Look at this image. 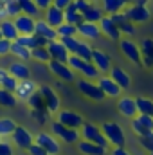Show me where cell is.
I'll return each instance as SVG.
<instances>
[{
  "label": "cell",
  "instance_id": "cell-16",
  "mask_svg": "<svg viewBox=\"0 0 153 155\" xmlns=\"http://www.w3.org/2000/svg\"><path fill=\"white\" fill-rule=\"evenodd\" d=\"M97 85L101 87V90L105 92L106 97H119L121 96L122 88L115 83L114 78L110 76V74H101V76L97 78Z\"/></svg>",
  "mask_w": 153,
  "mask_h": 155
},
{
  "label": "cell",
  "instance_id": "cell-14",
  "mask_svg": "<svg viewBox=\"0 0 153 155\" xmlns=\"http://www.w3.org/2000/svg\"><path fill=\"white\" fill-rule=\"evenodd\" d=\"M117 110H119L121 116H124L126 119H133V117L139 116L137 101H135V97H130V96L119 97V101H117Z\"/></svg>",
  "mask_w": 153,
  "mask_h": 155
},
{
  "label": "cell",
  "instance_id": "cell-10",
  "mask_svg": "<svg viewBox=\"0 0 153 155\" xmlns=\"http://www.w3.org/2000/svg\"><path fill=\"white\" fill-rule=\"evenodd\" d=\"M9 139H11V143L15 144V148L25 150V152L34 144V135H33L25 126H18V128L15 130V134H13Z\"/></svg>",
  "mask_w": 153,
  "mask_h": 155
},
{
  "label": "cell",
  "instance_id": "cell-39",
  "mask_svg": "<svg viewBox=\"0 0 153 155\" xmlns=\"http://www.w3.org/2000/svg\"><path fill=\"white\" fill-rule=\"evenodd\" d=\"M58 36L60 38H69V36H77V25L74 24H69V22H65V24H61L58 29Z\"/></svg>",
  "mask_w": 153,
  "mask_h": 155
},
{
  "label": "cell",
  "instance_id": "cell-18",
  "mask_svg": "<svg viewBox=\"0 0 153 155\" xmlns=\"http://www.w3.org/2000/svg\"><path fill=\"white\" fill-rule=\"evenodd\" d=\"M92 63L97 67V71L101 72V74H110V71H112V58L105 52V51H101V49H94V54H92Z\"/></svg>",
  "mask_w": 153,
  "mask_h": 155
},
{
  "label": "cell",
  "instance_id": "cell-57",
  "mask_svg": "<svg viewBox=\"0 0 153 155\" xmlns=\"http://www.w3.org/2000/svg\"><path fill=\"white\" fill-rule=\"evenodd\" d=\"M2 141H4V137H2V135H0V143H2Z\"/></svg>",
  "mask_w": 153,
  "mask_h": 155
},
{
  "label": "cell",
  "instance_id": "cell-56",
  "mask_svg": "<svg viewBox=\"0 0 153 155\" xmlns=\"http://www.w3.org/2000/svg\"><path fill=\"white\" fill-rule=\"evenodd\" d=\"M88 2H92V4H101L103 0H88Z\"/></svg>",
  "mask_w": 153,
  "mask_h": 155
},
{
  "label": "cell",
  "instance_id": "cell-12",
  "mask_svg": "<svg viewBox=\"0 0 153 155\" xmlns=\"http://www.w3.org/2000/svg\"><path fill=\"white\" fill-rule=\"evenodd\" d=\"M56 121H60L61 124H65V126H69V128H76L79 130L83 124H85V119L81 114H77L74 110H60L58 114H56Z\"/></svg>",
  "mask_w": 153,
  "mask_h": 155
},
{
  "label": "cell",
  "instance_id": "cell-7",
  "mask_svg": "<svg viewBox=\"0 0 153 155\" xmlns=\"http://www.w3.org/2000/svg\"><path fill=\"white\" fill-rule=\"evenodd\" d=\"M47 69H49V72H50L52 76L58 78L60 81H65V83H72V81H76V72L69 67V63L50 60V61L47 63Z\"/></svg>",
  "mask_w": 153,
  "mask_h": 155
},
{
  "label": "cell",
  "instance_id": "cell-27",
  "mask_svg": "<svg viewBox=\"0 0 153 155\" xmlns=\"http://www.w3.org/2000/svg\"><path fill=\"white\" fill-rule=\"evenodd\" d=\"M101 7H103L105 15L114 16L117 13H122V11H124L126 2H124V0H103V2H101Z\"/></svg>",
  "mask_w": 153,
  "mask_h": 155
},
{
  "label": "cell",
  "instance_id": "cell-23",
  "mask_svg": "<svg viewBox=\"0 0 153 155\" xmlns=\"http://www.w3.org/2000/svg\"><path fill=\"white\" fill-rule=\"evenodd\" d=\"M76 146L77 152L83 155H106V152H108V148L96 144V143H90V141H85V139H81Z\"/></svg>",
  "mask_w": 153,
  "mask_h": 155
},
{
  "label": "cell",
  "instance_id": "cell-30",
  "mask_svg": "<svg viewBox=\"0 0 153 155\" xmlns=\"http://www.w3.org/2000/svg\"><path fill=\"white\" fill-rule=\"evenodd\" d=\"M31 60L36 63H41V65H47L52 58H50V52L47 47H34V49H31Z\"/></svg>",
  "mask_w": 153,
  "mask_h": 155
},
{
  "label": "cell",
  "instance_id": "cell-59",
  "mask_svg": "<svg viewBox=\"0 0 153 155\" xmlns=\"http://www.w3.org/2000/svg\"><path fill=\"white\" fill-rule=\"evenodd\" d=\"M150 155H153V153H150Z\"/></svg>",
  "mask_w": 153,
  "mask_h": 155
},
{
  "label": "cell",
  "instance_id": "cell-32",
  "mask_svg": "<svg viewBox=\"0 0 153 155\" xmlns=\"http://www.w3.org/2000/svg\"><path fill=\"white\" fill-rule=\"evenodd\" d=\"M16 2L20 4V9H22V13H24V15H29V16L40 18L41 9L36 5V2H34V0H16Z\"/></svg>",
  "mask_w": 153,
  "mask_h": 155
},
{
  "label": "cell",
  "instance_id": "cell-4",
  "mask_svg": "<svg viewBox=\"0 0 153 155\" xmlns=\"http://www.w3.org/2000/svg\"><path fill=\"white\" fill-rule=\"evenodd\" d=\"M76 87L77 90L85 96V97H88L90 101H96V103H101L106 96H105V92L101 90V87L97 85V81H92V79H77L76 81Z\"/></svg>",
  "mask_w": 153,
  "mask_h": 155
},
{
  "label": "cell",
  "instance_id": "cell-31",
  "mask_svg": "<svg viewBox=\"0 0 153 155\" xmlns=\"http://www.w3.org/2000/svg\"><path fill=\"white\" fill-rule=\"evenodd\" d=\"M16 128H18V124H16L15 119H11V117H0V135L4 139L5 137H11Z\"/></svg>",
  "mask_w": 153,
  "mask_h": 155
},
{
  "label": "cell",
  "instance_id": "cell-5",
  "mask_svg": "<svg viewBox=\"0 0 153 155\" xmlns=\"http://www.w3.org/2000/svg\"><path fill=\"white\" fill-rule=\"evenodd\" d=\"M119 47H121V52H122V56L128 60V61H132L133 65H142V51H141V45L139 43H135L132 38H122L119 41Z\"/></svg>",
  "mask_w": 153,
  "mask_h": 155
},
{
  "label": "cell",
  "instance_id": "cell-37",
  "mask_svg": "<svg viewBox=\"0 0 153 155\" xmlns=\"http://www.w3.org/2000/svg\"><path fill=\"white\" fill-rule=\"evenodd\" d=\"M76 54L79 56V58H83L85 61H92V54H94V47L86 41V40L81 38V41H79V47H77Z\"/></svg>",
  "mask_w": 153,
  "mask_h": 155
},
{
  "label": "cell",
  "instance_id": "cell-20",
  "mask_svg": "<svg viewBox=\"0 0 153 155\" xmlns=\"http://www.w3.org/2000/svg\"><path fill=\"white\" fill-rule=\"evenodd\" d=\"M34 35H38V36H41V38H45L47 41H54V40H60L56 27H52V25H50L47 20H43V18H38Z\"/></svg>",
  "mask_w": 153,
  "mask_h": 155
},
{
  "label": "cell",
  "instance_id": "cell-13",
  "mask_svg": "<svg viewBox=\"0 0 153 155\" xmlns=\"http://www.w3.org/2000/svg\"><path fill=\"white\" fill-rule=\"evenodd\" d=\"M40 90V85L33 79V78H29V79H22L20 83H18V88H16V92H15V96H16V99L18 101H29V97L34 94V92H38Z\"/></svg>",
  "mask_w": 153,
  "mask_h": 155
},
{
  "label": "cell",
  "instance_id": "cell-24",
  "mask_svg": "<svg viewBox=\"0 0 153 155\" xmlns=\"http://www.w3.org/2000/svg\"><path fill=\"white\" fill-rule=\"evenodd\" d=\"M114 18V22L117 24V27H119V31L124 35V36H132V35H135V24L133 22H130L128 20V16L124 15V13H117L112 16Z\"/></svg>",
  "mask_w": 153,
  "mask_h": 155
},
{
  "label": "cell",
  "instance_id": "cell-41",
  "mask_svg": "<svg viewBox=\"0 0 153 155\" xmlns=\"http://www.w3.org/2000/svg\"><path fill=\"white\" fill-rule=\"evenodd\" d=\"M139 45H141V51H142V58H150L153 61V40L144 38Z\"/></svg>",
  "mask_w": 153,
  "mask_h": 155
},
{
  "label": "cell",
  "instance_id": "cell-55",
  "mask_svg": "<svg viewBox=\"0 0 153 155\" xmlns=\"http://www.w3.org/2000/svg\"><path fill=\"white\" fill-rule=\"evenodd\" d=\"M124 2H126V5H130V4H137L139 0H124Z\"/></svg>",
  "mask_w": 153,
  "mask_h": 155
},
{
  "label": "cell",
  "instance_id": "cell-40",
  "mask_svg": "<svg viewBox=\"0 0 153 155\" xmlns=\"http://www.w3.org/2000/svg\"><path fill=\"white\" fill-rule=\"evenodd\" d=\"M67 63H69V67H70L76 74H81V69H83V65H85L86 61H85L83 58H79L77 54H70V58H69Z\"/></svg>",
  "mask_w": 153,
  "mask_h": 155
},
{
  "label": "cell",
  "instance_id": "cell-3",
  "mask_svg": "<svg viewBox=\"0 0 153 155\" xmlns=\"http://www.w3.org/2000/svg\"><path fill=\"white\" fill-rule=\"evenodd\" d=\"M79 132H81V139H85V141H90V143L101 144V146H105V148L110 146V143H108V139L105 137L101 126H97V124H94V123L85 121V124L79 128Z\"/></svg>",
  "mask_w": 153,
  "mask_h": 155
},
{
  "label": "cell",
  "instance_id": "cell-9",
  "mask_svg": "<svg viewBox=\"0 0 153 155\" xmlns=\"http://www.w3.org/2000/svg\"><path fill=\"white\" fill-rule=\"evenodd\" d=\"M40 92L45 99V107H47V112L49 114H58L61 108V99L58 96V92L50 87V85H40Z\"/></svg>",
  "mask_w": 153,
  "mask_h": 155
},
{
  "label": "cell",
  "instance_id": "cell-58",
  "mask_svg": "<svg viewBox=\"0 0 153 155\" xmlns=\"http://www.w3.org/2000/svg\"><path fill=\"white\" fill-rule=\"evenodd\" d=\"M2 38H4V36H2V31H0V40H2Z\"/></svg>",
  "mask_w": 153,
  "mask_h": 155
},
{
  "label": "cell",
  "instance_id": "cell-45",
  "mask_svg": "<svg viewBox=\"0 0 153 155\" xmlns=\"http://www.w3.org/2000/svg\"><path fill=\"white\" fill-rule=\"evenodd\" d=\"M132 130H133V134L137 135V137H141V135H146V134H150L151 130H148V128H144L139 121H137V117H133L132 119Z\"/></svg>",
  "mask_w": 153,
  "mask_h": 155
},
{
  "label": "cell",
  "instance_id": "cell-21",
  "mask_svg": "<svg viewBox=\"0 0 153 155\" xmlns=\"http://www.w3.org/2000/svg\"><path fill=\"white\" fill-rule=\"evenodd\" d=\"M43 20H47L52 27H60L61 24H65V11L56 7V5H50L49 9L43 11Z\"/></svg>",
  "mask_w": 153,
  "mask_h": 155
},
{
  "label": "cell",
  "instance_id": "cell-2",
  "mask_svg": "<svg viewBox=\"0 0 153 155\" xmlns=\"http://www.w3.org/2000/svg\"><path fill=\"white\" fill-rule=\"evenodd\" d=\"M101 130H103V134L108 139V143H110L112 148L126 144V135H124V130H122V126L119 123H115V121H105L101 124Z\"/></svg>",
  "mask_w": 153,
  "mask_h": 155
},
{
  "label": "cell",
  "instance_id": "cell-48",
  "mask_svg": "<svg viewBox=\"0 0 153 155\" xmlns=\"http://www.w3.org/2000/svg\"><path fill=\"white\" fill-rule=\"evenodd\" d=\"M137 121H139L144 128H148V130L153 132V117L151 116H142V114H139V116H137Z\"/></svg>",
  "mask_w": 153,
  "mask_h": 155
},
{
  "label": "cell",
  "instance_id": "cell-35",
  "mask_svg": "<svg viewBox=\"0 0 153 155\" xmlns=\"http://www.w3.org/2000/svg\"><path fill=\"white\" fill-rule=\"evenodd\" d=\"M135 101H137L139 114H142V116H151L153 117V99H150V97H144V96H139V97H135Z\"/></svg>",
  "mask_w": 153,
  "mask_h": 155
},
{
  "label": "cell",
  "instance_id": "cell-46",
  "mask_svg": "<svg viewBox=\"0 0 153 155\" xmlns=\"http://www.w3.org/2000/svg\"><path fill=\"white\" fill-rule=\"evenodd\" d=\"M0 155H15V144L9 141L0 143Z\"/></svg>",
  "mask_w": 153,
  "mask_h": 155
},
{
  "label": "cell",
  "instance_id": "cell-8",
  "mask_svg": "<svg viewBox=\"0 0 153 155\" xmlns=\"http://www.w3.org/2000/svg\"><path fill=\"white\" fill-rule=\"evenodd\" d=\"M34 143L40 144L41 148H45L49 155H60L61 152V141L56 137V135H52L50 132H38L36 135H34Z\"/></svg>",
  "mask_w": 153,
  "mask_h": 155
},
{
  "label": "cell",
  "instance_id": "cell-29",
  "mask_svg": "<svg viewBox=\"0 0 153 155\" xmlns=\"http://www.w3.org/2000/svg\"><path fill=\"white\" fill-rule=\"evenodd\" d=\"M11 56H15L20 61H31V49L24 47L18 41H13V45H11Z\"/></svg>",
  "mask_w": 153,
  "mask_h": 155
},
{
  "label": "cell",
  "instance_id": "cell-42",
  "mask_svg": "<svg viewBox=\"0 0 153 155\" xmlns=\"http://www.w3.org/2000/svg\"><path fill=\"white\" fill-rule=\"evenodd\" d=\"M139 144L142 150H146L148 153H153V132L146 134V135H141L139 137Z\"/></svg>",
  "mask_w": 153,
  "mask_h": 155
},
{
  "label": "cell",
  "instance_id": "cell-52",
  "mask_svg": "<svg viewBox=\"0 0 153 155\" xmlns=\"http://www.w3.org/2000/svg\"><path fill=\"white\" fill-rule=\"evenodd\" d=\"M110 155H132L124 146H115V148H112L110 150Z\"/></svg>",
  "mask_w": 153,
  "mask_h": 155
},
{
  "label": "cell",
  "instance_id": "cell-28",
  "mask_svg": "<svg viewBox=\"0 0 153 155\" xmlns=\"http://www.w3.org/2000/svg\"><path fill=\"white\" fill-rule=\"evenodd\" d=\"M105 16V11L101 7V4H90V7L83 13V20L85 22H96L99 24V20Z\"/></svg>",
  "mask_w": 153,
  "mask_h": 155
},
{
  "label": "cell",
  "instance_id": "cell-17",
  "mask_svg": "<svg viewBox=\"0 0 153 155\" xmlns=\"http://www.w3.org/2000/svg\"><path fill=\"white\" fill-rule=\"evenodd\" d=\"M101 35H103V33H101V27H99V24H96V22H81V24L77 25V36L83 38V40H86V41L97 40Z\"/></svg>",
  "mask_w": 153,
  "mask_h": 155
},
{
  "label": "cell",
  "instance_id": "cell-36",
  "mask_svg": "<svg viewBox=\"0 0 153 155\" xmlns=\"http://www.w3.org/2000/svg\"><path fill=\"white\" fill-rule=\"evenodd\" d=\"M27 105L31 107V110L33 112H43V110H47V107H45V99H43V96H41V92H34L31 97H29V101H27Z\"/></svg>",
  "mask_w": 153,
  "mask_h": 155
},
{
  "label": "cell",
  "instance_id": "cell-53",
  "mask_svg": "<svg viewBox=\"0 0 153 155\" xmlns=\"http://www.w3.org/2000/svg\"><path fill=\"white\" fill-rule=\"evenodd\" d=\"M36 2V5H38L41 11H45V9H49L52 4H54V0H34Z\"/></svg>",
  "mask_w": 153,
  "mask_h": 155
},
{
  "label": "cell",
  "instance_id": "cell-44",
  "mask_svg": "<svg viewBox=\"0 0 153 155\" xmlns=\"http://www.w3.org/2000/svg\"><path fill=\"white\" fill-rule=\"evenodd\" d=\"M18 83H20V79H16L15 76H9L4 79V83H2V88H5V90H9V92H16V88H18Z\"/></svg>",
  "mask_w": 153,
  "mask_h": 155
},
{
  "label": "cell",
  "instance_id": "cell-1",
  "mask_svg": "<svg viewBox=\"0 0 153 155\" xmlns=\"http://www.w3.org/2000/svg\"><path fill=\"white\" fill-rule=\"evenodd\" d=\"M50 134L52 135H56L61 143H65V144H77L79 141H81V132L76 130V128H69V126H65V124H61L60 121H52L50 123Z\"/></svg>",
  "mask_w": 153,
  "mask_h": 155
},
{
  "label": "cell",
  "instance_id": "cell-51",
  "mask_svg": "<svg viewBox=\"0 0 153 155\" xmlns=\"http://www.w3.org/2000/svg\"><path fill=\"white\" fill-rule=\"evenodd\" d=\"M72 2H74V0H54V4H52V5H56V7H60V9H63V11H65L69 5H72Z\"/></svg>",
  "mask_w": 153,
  "mask_h": 155
},
{
  "label": "cell",
  "instance_id": "cell-50",
  "mask_svg": "<svg viewBox=\"0 0 153 155\" xmlns=\"http://www.w3.org/2000/svg\"><path fill=\"white\" fill-rule=\"evenodd\" d=\"M90 4H92V2H88V0H74V5H76L81 13H85V11L90 7Z\"/></svg>",
  "mask_w": 153,
  "mask_h": 155
},
{
  "label": "cell",
  "instance_id": "cell-25",
  "mask_svg": "<svg viewBox=\"0 0 153 155\" xmlns=\"http://www.w3.org/2000/svg\"><path fill=\"white\" fill-rule=\"evenodd\" d=\"M0 31H2V36L5 40H9V41H16L18 36H20V33H18L16 24H15L13 18H4L0 22Z\"/></svg>",
  "mask_w": 153,
  "mask_h": 155
},
{
  "label": "cell",
  "instance_id": "cell-19",
  "mask_svg": "<svg viewBox=\"0 0 153 155\" xmlns=\"http://www.w3.org/2000/svg\"><path fill=\"white\" fill-rule=\"evenodd\" d=\"M47 49H49V52H50V58L56 60V61H63V63H67L69 58H70V52H69V49L65 47V43H63L61 40L49 41Z\"/></svg>",
  "mask_w": 153,
  "mask_h": 155
},
{
  "label": "cell",
  "instance_id": "cell-54",
  "mask_svg": "<svg viewBox=\"0 0 153 155\" xmlns=\"http://www.w3.org/2000/svg\"><path fill=\"white\" fill-rule=\"evenodd\" d=\"M9 76V71L5 69V67H0V87H2V83H4V79Z\"/></svg>",
  "mask_w": 153,
  "mask_h": 155
},
{
  "label": "cell",
  "instance_id": "cell-11",
  "mask_svg": "<svg viewBox=\"0 0 153 155\" xmlns=\"http://www.w3.org/2000/svg\"><path fill=\"white\" fill-rule=\"evenodd\" d=\"M99 27H101V33H103L108 40H114V41H121V40H122V33L119 31L117 24L114 22V18H112L110 15H105V16L99 20Z\"/></svg>",
  "mask_w": 153,
  "mask_h": 155
},
{
  "label": "cell",
  "instance_id": "cell-38",
  "mask_svg": "<svg viewBox=\"0 0 153 155\" xmlns=\"http://www.w3.org/2000/svg\"><path fill=\"white\" fill-rule=\"evenodd\" d=\"M81 76L85 79H92V81H97V78L101 76V72L97 71V67L92 63V61H86L81 69Z\"/></svg>",
  "mask_w": 153,
  "mask_h": 155
},
{
  "label": "cell",
  "instance_id": "cell-22",
  "mask_svg": "<svg viewBox=\"0 0 153 155\" xmlns=\"http://www.w3.org/2000/svg\"><path fill=\"white\" fill-rule=\"evenodd\" d=\"M7 71H9V74L11 76H15L16 79H29L31 78V67L27 65V61H20V60H16V61H13V63H9V67H7Z\"/></svg>",
  "mask_w": 153,
  "mask_h": 155
},
{
  "label": "cell",
  "instance_id": "cell-47",
  "mask_svg": "<svg viewBox=\"0 0 153 155\" xmlns=\"http://www.w3.org/2000/svg\"><path fill=\"white\" fill-rule=\"evenodd\" d=\"M11 45H13V41H9V40H5V38L0 40V58L11 54Z\"/></svg>",
  "mask_w": 153,
  "mask_h": 155
},
{
  "label": "cell",
  "instance_id": "cell-34",
  "mask_svg": "<svg viewBox=\"0 0 153 155\" xmlns=\"http://www.w3.org/2000/svg\"><path fill=\"white\" fill-rule=\"evenodd\" d=\"M16 103H18V99H16L15 92H9V90L0 87V107L2 108H13V107H16Z\"/></svg>",
  "mask_w": 153,
  "mask_h": 155
},
{
  "label": "cell",
  "instance_id": "cell-26",
  "mask_svg": "<svg viewBox=\"0 0 153 155\" xmlns=\"http://www.w3.org/2000/svg\"><path fill=\"white\" fill-rule=\"evenodd\" d=\"M110 76L114 78V81L122 88V90H128V88H130V85H132V78H130V74H128L124 69H121V67H112Z\"/></svg>",
  "mask_w": 153,
  "mask_h": 155
},
{
  "label": "cell",
  "instance_id": "cell-43",
  "mask_svg": "<svg viewBox=\"0 0 153 155\" xmlns=\"http://www.w3.org/2000/svg\"><path fill=\"white\" fill-rule=\"evenodd\" d=\"M60 40L65 43V47L69 49V52H70V54H76L77 47H79V41H81L79 36H69V38H60Z\"/></svg>",
  "mask_w": 153,
  "mask_h": 155
},
{
  "label": "cell",
  "instance_id": "cell-6",
  "mask_svg": "<svg viewBox=\"0 0 153 155\" xmlns=\"http://www.w3.org/2000/svg\"><path fill=\"white\" fill-rule=\"evenodd\" d=\"M122 13H124V15L128 16V20L133 22L135 25H139V24H146V22L151 18V11H150V7H148V5H142V4H130V5L124 7Z\"/></svg>",
  "mask_w": 153,
  "mask_h": 155
},
{
  "label": "cell",
  "instance_id": "cell-49",
  "mask_svg": "<svg viewBox=\"0 0 153 155\" xmlns=\"http://www.w3.org/2000/svg\"><path fill=\"white\" fill-rule=\"evenodd\" d=\"M27 155H49V152H47L45 148H41L40 144H36V143H34V144L27 150Z\"/></svg>",
  "mask_w": 153,
  "mask_h": 155
},
{
  "label": "cell",
  "instance_id": "cell-33",
  "mask_svg": "<svg viewBox=\"0 0 153 155\" xmlns=\"http://www.w3.org/2000/svg\"><path fill=\"white\" fill-rule=\"evenodd\" d=\"M65 22L74 24V25H79L81 22H85V20H83V13L74 5V2H72V5H69V7L65 9Z\"/></svg>",
  "mask_w": 153,
  "mask_h": 155
},
{
  "label": "cell",
  "instance_id": "cell-15",
  "mask_svg": "<svg viewBox=\"0 0 153 155\" xmlns=\"http://www.w3.org/2000/svg\"><path fill=\"white\" fill-rule=\"evenodd\" d=\"M13 20H15V24H16V29H18V33H20V35H34L38 18L20 13V15H18V16H15Z\"/></svg>",
  "mask_w": 153,
  "mask_h": 155
}]
</instances>
